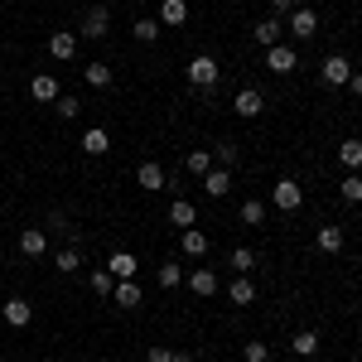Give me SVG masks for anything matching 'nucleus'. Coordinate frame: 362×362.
<instances>
[{"label": "nucleus", "mask_w": 362, "mask_h": 362, "mask_svg": "<svg viewBox=\"0 0 362 362\" xmlns=\"http://www.w3.org/2000/svg\"><path fill=\"white\" fill-rule=\"evenodd\" d=\"M54 266L63 271V276H78V266H83V251H78V247H63V251L54 256Z\"/></svg>", "instance_id": "obj_29"}, {"label": "nucleus", "mask_w": 362, "mask_h": 362, "mask_svg": "<svg viewBox=\"0 0 362 362\" xmlns=\"http://www.w3.org/2000/svg\"><path fill=\"white\" fill-rule=\"evenodd\" d=\"M169 223L179 227V232H184V227H194V223H198L194 203H189V198H174V203H169Z\"/></svg>", "instance_id": "obj_20"}, {"label": "nucleus", "mask_w": 362, "mask_h": 362, "mask_svg": "<svg viewBox=\"0 0 362 362\" xmlns=\"http://www.w3.org/2000/svg\"><path fill=\"white\" fill-rule=\"evenodd\" d=\"M319 78H324L329 87H348V78H353V63H348L343 54H329L324 63H319Z\"/></svg>", "instance_id": "obj_5"}, {"label": "nucleus", "mask_w": 362, "mask_h": 362, "mask_svg": "<svg viewBox=\"0 0 362 362\" xmlns=\"http://www.w3.org/2000/svg\"><path fill=\"white\" fill-rule=\"evenodd\" d=\"M112 300H116V309H140V285L136 280H116V290H112Z\"/></svg>", "instance_id": "obj_17"}, {"label": "nucleus", "mask_w": 362, "mask_h": 362, "mask_svg": "<svg viewBox=\"0 0 362 362\" xmlns=\"http://www.w3.org/2000/svg\"><path fill=\"white\" fill-rule=\"evenodd\" d=\"M160 29H165L160 20H150V15H140L136 25H131V34H136L140 44H155V39H160Z\"/></svg>", "instance_id": "obj_27"}, {"label": "nucleus", "mask_w": 362, "mask_h": 362, "mask_svg": "<svg viewBox=\"0 0 362 362\" xmlns=\"http://www.w3.org/2000/svg\"><path fill=\"white\" fill-rule=\"evenodd\" d=\"M83 78H87L92 87H112V83H116L112 63H87V68H83Z\"/></svg>", "instance_id": "obj_25"}, {"label": "nucleus", "mask_w": 362, "mask_h": 362, "mask_svg": "<svg viewBox=\"0 0 362 362\" xmlns=\"http://www.w3.org/2000/svg\"><path fill=\"white\" fill-rule=\"evenodd\" d=\"M131 5H145V0H131Z\"/></svg>", "instance_id": "obj_43"}, {"label": "nucleus", "mask_w": 362, "mask_h": 362, "mask_svg": "<svg viewBox=\"0 0 362 362\" xmlns=\"http://www.w3.org/2000/svg\"><path fill=\"white\" fill-rule=\"evenodd\" d=\"M20 251H25V256H44V251H49V232H44V227H25V232H20Z\"/></svg>", "instance_id": "obj_16"}, {"label": "nucleus", "mask_w": 362, "mask_h": 362, "mask_svg": "<svg viewBox=\"0 0 362 362\" xmlns=\"http://www.w3.org/2000/svg\"><path fill=\"white\" fill-rule=\"evenodd\" d=\"M107 29H112V10L107 5H92L83 15V25H78V39H107Z\"/></svg>", "instance_id": "obj_2"}, {"label": "nucleus", "mask_w": 362, "mask_h": 362, "mask_svg": "<svg viewBox=\"0 0 362 362\" xmlns=\"http://www.w3.org/2000/svg\"><path fill=\"white\" fill-rule=\"evenodd\" d=\"M136 184L145 189V194H160V189H169V174L155 165V160H145V165L136 169Z\"/></svg>", "instance_id": "obj_9"}, {"label": "nucleus", "mask_w": 362, "mask_h": 362, "mask_svg": "<svg viewBox=\"0 0 362 362\" xmlns=\"http://www.w3.org/2000/svg\"><path fill=\"white\" fill-rule=\"evenodd\" d=\"M227 295H232V305H251V300H256V285H251L247 276H237L227 285Z\"/></svg>", "instance_id": "obj_30"}, {"label": "nucleus", "mask_w": 362, "mask_h": 362, "mask_svg": "<svg viewBox=\"0 0 362 362\" xmlns=\"http://www.w3.org/2000/svg\"><path fill=\"white\" fill-rule=\"evenodd\" d=\"M285 34H295L300 44H305V39H314V34H319V15H314L309 5H295V15L285 20Z\"/></svg>", "instance_id": "obj_4"}, {"label": "nucleus", "mask_w": 362, "mask_h": 362, "mask_svg": "<svg viewBox=\"0 0 362 362\" xmlns=\"http://www.w3.org/2000/svg\"><path fill=\"white\" fill-rule=\"evenodd\" d=\"M87 285H92V295H102V300H112V290H116V280L107 276V266H102V271H92Z\"/></svg>", "instance_id": "obj_31"}, {"label": "nucleus", "mask_w": 362, "mask_h": 362, "mask_svg": "<svg viewBox=\"0 0 362 362\" xmlns=\"http://www.w3.org/2000/svg\"><path fill=\"white\" fill-rule=\"evenodd\" d=\"M271 15H276V20H290V15H295V0H271Z\"/></svg>", "instance_id": "obj_38"}, {"label": "nucleus", "mask_w": 362, "mask_h": 362, "mask_svg": "<svg viewBox=\"0 0 362 362\" xmlns=\"http://www.w3.org/2000/svg\"><path fill=\"white\" fill-rule=\"evenodd\" d=\"M348 87H353V92L362 97V73H353V78H348Z\"/></svg>", "instance_id": "obj_41"}, {"label": "nucleus", "mask_w": 362, "mask_h": 362, "mask_svg": "<svg viewBox=\"0 0 362 362\" xmlns=\"http://www.w3.org/2000/svg\"><path fill=\"white\" fill-rule=\"evenodd\" d=\"M266 68H271L276 78H285V73H295V68H300V54H295L290 44H271V49H266Z\"/></svg>", "instance_id": "obj_6"}, {"label": "nucleus", "mask_w": 362, "mask_h": 362, "mask_svg": "<svg viewBox=\"0 0 362 362\" xmlns=\"http://www.w3.org/2000/svg\"><path fill=\"white\" fill-rule=\"evenodd\" d=\"M358 305H362V295H358Z\"/></svg>", "instance_id": "obj_44"}, {"label": "nucleus", "mask_w": 362, "mask_h": 362, "mask_svg": "<svg viewBox=\"0 0 362 362\" xmlns=\"http://www.w3.org/2000/svg\"><path fill=\"white\" fill-rule=\"evenodd\" d=\"M184 20H189L184 0H160V25H184Z\"/></svg>", "instance_id": "obj_24"}, {"label": "nucleus", "mask_w": 362, "mask_h": 362, "mask_svg": "<svg viewBox=\"0 0 362 362\" xmlns=\"http://www.w3.org/2000/svg\"><path fill=\"white\" fill-rule=\"evenodd\" d=\"M237 218H242V227H261V223H266V203H261V198H247Z\"/></svg>", "instance_id": "obj_26"}, {"label": "nucleus", "mask_w": 362, "mask_h": 362, "mask_svg": "<svg viewBox=\"0 0 362 362\" xmlns=\"http://www.w3.org/2000/svg\"><path fill=\"white\" fill-rule=\"evenodd\" d=\"M227 189H232V169H208V174H203V194L208 198H227Z\"/></svg>", "instance_id": "obj_15"}, {"label": "nucleus", "mask_w": 362, "mask_h": 362, "mask_svg": "<svg viewBox=\"0 0 362 362\" xmlns=\"http://www.w3.org/2000/svg\"><path fill=\"white\" fill-rule=\"evenodd\" d=\"M280 34H285V20H276V15H266L261 25L251 29V39H256L261 49H271V44H280Z\"/></svg>", "instance_id": "obj_14"}, {"label": "nucleus", "mask_w": 362, "mask_h": 362, "mask_svg": "<svg viewBox=\"0 0 362 362\" xmlns=\"http://www.w3.org/2000/svg\"><path fill=\"white\" fill-rule=\"evenodd\" d=\"M107 150H112V136H107L102 126L83 131V155H107Z\"/></svg>", "instance_id": "obj_22"}, {"label": "nucleus", "mask_w": 362, "mask_h": 362, "mask_svg": "<svg viewBox=\"0 0 362 362\" xmlns=\"http://www.w3.org/2000/svg\"><path fill=\"white\" fill-rule=\"evenodd\" d=\"M49 232H63V237H68V232H73V223H68L63 213H49Z\"/></svg>", "instance_id": "obj_39"}, {"label": "nucleus", "mask_w": 362, "mask_h": 362, "mask_svg": "<svg viewBox=\"0 0 362 362\" xmlns=\"http://www.w3.org/2000/svg\"><path fill=\"white\" fill-rule=\"evenodd\" d=\"M184 165H189V174H194V179H203V174L213 169V155H208V150H194V155H189Z\"/></svg>", "instance_id": "obj_33"}, {"label": "nucleus", "mask_w": 362, "mask_h": 362, "mask_svg": "<svg viewBox=\"0 0 362 362\" xmlns=\"http://www.w3.org/2000/svg\"><path fill=\"white\" fill-rule=\"evenodd\" d=\"M184 285L194 290L198 300H213V295H218V276H213L208 266H198V271H189V276H184Z\"/></svg>", "instance_id": "obj_12"}, {"label": "nucleus", "mask_w": 362, "mask_h": 362, "mask_svg": "<svg viewBox=\"0 0 362 362\" xmlns=\"http://www.w3.org/2000/svg\"><path fill=\"white\" fill-rule=\"evenodd\" d=\"M136 271H140V261L131 251H112V256H107V276L112 280H136Z\"/></svg>", "instance_id": "obj_13"}, {"label": "nucleus", "mask_w": 362, "mask_h": 362, "mask_svg": "<svg viewBox=\"0 0 362 362\" xmlns=\"http://www.w3.org/2000/svg\"><path fill=\"white\" fill-rule=\"evenodd\" d=\"M184 73H189V87H218V78H223V63H218L213 54H194Z\"/></svg>", "instance_id": "obj_1"}, {"label": "nucleus", "mask_w": 362, "mask_h": 362, "mask_svg": "<svg viewBox=\"0 0 362 362\" xmlns=\"http://www.w3.org/2000/svg\"><path fill=\"white\" fill-rule=\"evenodd\" d=\"M150 362H174V348H150Z\"/></svg>", "instance_id": "obj_40"}, {"label": "nucleus", "mask_w": 362, "mask_h": 362, "mask_svg": "<svg viewBox=\"0 0 362 362\" xmlns=\"http://www.w3.org/2000/svg\"><path fill=\"white\" fill-rule=\"evenodd\" d=\"M338 165L348 169V174H358L362 169V140H343L338 145Z\"/></svg>", "instance_id": "obj_21"}, {"label": "nucleus", "mask_w": 362, "mask_h": 362, "mask_svg": "<svg viewBox=\"0 0 362 362\" xmlns=\"http://www.w3.org/2000/svg\"><path fill=\"white\" fill-rule=\"evenodd\" d=\"M54 112L63 116V121H73V116L83 112V102H78V97H68V92H63V97H58V102H54Z\"/></svg>", "instance_id": "obj_36"}, {"label": "nucleus", "mask_w": 362, "mask_h": 362, "mask_svg": "<svg viewBox=\"0 0 362 362\" xmlns=\"http://www.w3.org/2000/svg\"><path fill=\"white\" fill-rule=\"evenodd\" d=\"M174 362H198V358L194 353H174Z\"/></svg>", "instance_id": "obj_42"}, {"label": "nucleus", "mask_w": 362, "mask_h": 362, "mask_svg": "<svg viewBox=\"0 0 362 362\" xmlns=\"http://www.w3.org/2000/svg\"><path fill=\"white\" fill-rule=\"evenodd\" d=\"M319 343H324V338L314 334V329H300V334L290 338V348H295L300 358H314V353H319Z\"/></svg>", "instance_id": "obj_23"}, {"label": "nucleus", "mask_w": 362, "mask_h": 362, "mask_svg": "<svg viewBox=\"0 0 362 362\" xmlns=\"http://www.w3.org/2000/svg\"><path fill=\"white\" fill-rule=\"evenodd\" d=\"M179 247H184V256H208V237H203V232H198V227H184V232H179Z\"/></svg>", "instance_id": "obj_19"}, {"label": "nucleus", "mask_w": 362, "mask_h": 362, "mask_svg": "<svg viewBox=\"0 0 362 362\" xmlns=\"http://www.w3.org/2000/svg\"><path fill=\"white\" fill-rule=\"evenodd\" d=\"M213 165L232 169V165H237V145H218V150H213Z\"/></svg>", "instance_id": "obj_37"}, {"label": "nucleus", "mask_w": 362, "mask_h": 362, "mask_svg": "<svg viewBox=\"0 0 362 362\" xmlns=\"http://www.w3.org/2000/svg\"><path fill=\"white\" fill-rule=\"evenodd\" d=\"M155 280H160V290H179V285H184V266H179V261H165Z\"/></svg>", "instance_id": "obj_28"}, {"label": "nucleus", "mask_w": 362, "mask_h": 362, "mask_svg": "<svg viewBox=\"0 0 362 362\" xmlns=\"http://www.w3.org/2000/svg\"><path fill=\"white\" fill-rule=\"evenodd\" d=\"M314 242H319V251H324V256H338L348 237H343V227H338V223H329V227H319V237H314Z\"/></svg>", "instance_id": "obj_18"}, {"label": "nucleus", "mask_w": 362, "mask_h": 362, "mask_svg": "<svg viewBox=\"0 0 362 362\" xmlns=\"http://www.w3.org/2000/svg\"><path fill=\"white\" fill-rule=\"evenodd\" d=\"M305 203V189L295 184V179H276V189H271V208H280V213H295Z\"/></svg>", "instance_id": "obj_3"}, {"label": "nucleus", "mask_w": 362, "mask_h": 362, "mask_svg": "<svg viewBox=\"0 0 362 362\" xmlns=\"http://www.w3.org/2000/svg\"><path fill=\"white\" fill-rule=\"evenodd\" d=\"M232 112L242 116V121H256V116L266 112V97H261V92H256V87H242V92H237V97H232Z\"/></svg>", "instance_id": "obj_7"}, {"label": "nucleus", "mask_w": 362, "mask_h": 362, "mask_svg": "<svg viewBox=\"0 0 362 362\" xmlns=\"http://www.w3.org/2000/svg\"><path fill=\"white\" fill-rule=\"evenodd\" d=\"M49 58H58V63L78 58V29H58L54 39H49Z\"/></svg>", "instance_id": "obj_10"}, {"label": "nucleus", "mask_w": 362, "mask_h": 362, "mask_svg": "<svg viewBox=\"0 0 362 362\" xmlns=\"http://www.w3.org/2000/svg\"><path fill=\"white\" fill-rule=\"evenodd\" d=\"M227 261H232V271H251V266H256V251H251V247H232Z\"/></svg>", "instance_id": "obj_34"}, {"label": "nucleus", "mask_w": 362, "mask_h": 362, "mask_svg": "<svg viewBox=\"0 0 362 362\" xmlns=\"http://www.w3.org/2000/svg\"><path fill=\"white\" fill-rule=\"evenodd\" d=\"M242 362H271V348H266L261 338H251L247 348H242Z\"/></svg>", "instance_id": "obj_35"}, {"label": "nucleus", "mask_w": 362, "mask_h": 362, "mask_svg": "<svg viewBox=\"0 0 362 362\" xmlns=\"http://www.w3.org/2000/svg\"><path fill=\"white\" fill-rule=\"evenodd\" d=\"M29 97H34L39 107H44V102H58V97H63V92H58V78L54 73H34V78H29Z\"/></svg>", "instance_id": "obj_11"}, {"label": "nucleus", "mask_w": 362, "mask_h": 362, "mask_svg": "<svg viewBox=\"0 0 362 362\" xmlns=\"http://www.w3.org/2000/svg\"><path fill=\"white\" fill-rule=\"evenodd\" d=\"M0 319H5L10 329H29V324H34V305H29V300H5V305H0Z\"/></svg>", "instance_id": "obj_8"}, {"label": "nucleus", "mask_w": 362, "mask_h": 362, "mask_svg": "<svg viewBox=\"0 0 362 362\" xmlns=\"http://www.w3.org/2000/svg\"><path fill=\"white\" fill-rule=\"evenodd\" d=\"M338 194H343V203H362V174H348L338 184Z\"/></svg>", "instance_id": "obj_32"}]
</instances>
